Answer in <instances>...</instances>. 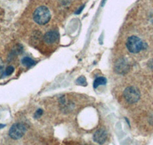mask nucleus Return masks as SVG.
Wrapping results in <instances>:
<instances>
[{"instance_id":"nucleus-6","label":"nucleus","mask_w":153,"mask_h":145,"mask_svg":"<svg viewBox=\"0 0 153 145\" xmlns=\"http://www.w3.org/2000/svg\"><path fill=\"white\" fill-rule=\"evenodd\" d=\"M59 38V34L56 31H50L44 35V41L48 44H53Z\"/></svg>"},{"instance_id":"nucleus-10","label":"nucleus","mask_w":153,"mask_h":145,"mask_svg":"<svg viewBox=\"0 0 153 145\" xmlns=\"http://www.w3.org/2000/svg\"><path fill=\"white\" fill-rule=\"evenodd\" d=\"M14 67L12 66H9L5 70V75L6 76H10L11 74H12V72H14Z\"/></svg>"},{"instance_id":"nucleus-13","label":"nucleus","mask_w":153,"mask_h":145,"mask_svg":"<svg viewBox=\"0 0 153 145\" xmlns=\"http://www.w3.org/2000/svg\"><path fill=\"white\" fill-rule=\"evenodd\" d=\"M4 127H5V124H0V128H3Z\"/></svg>"},{"instance_id":"nucleus-11","label":"nucleus","mask_w":153,"mask_h":145,"mask_svg":"<svg viewBox=\"0 0 153 145\" xmlns=\"http://www.w3.org/2000/svg\"><path fill=\"white\" fill-rule=\"evenodd\" d=\"M76 83L79 85H83V86H86V84H87V82H86V80L85 78L84 77H80L77 79V80H76Z\"/></svg>"},{"instance_id":"nucleus-8","label":"nucleus","mask_w":153,"mask_h":145,"mask_svg":"<svg viewBox=\"0 0 153 145\" xmlns=\"http://www.w3.org/2000/svg\"><path fill=\"white\" fill-rule=\"evenodd\" d=\"M22 63L24 66L25 67H32L35 64V61H34L33 59L30 58L28 57H25L22 60Z\"/></svg>"},{"instance_id":"nucleus-3","label":"nucleus","mask_w":153,"mask_h":145,"mask_svg":"<svg viewBox=\"0 0 153 145\" xmlns=\"http://www.w3.org/2000/svg\"><path fill=\"white\" fill-rule=\"evenodd\" d=\"M26 126L24 124L16 123L11 127L9 135L11 138L14 139V140H18V139H20L25 135V133L26 132Z\"/></svg>"},{"instance_id":"nucleus-5","label":"nucleus","mask_w":153,"mask_h":145,"mask_svg":"<svg viewBox=\"0 0 153 145\" xmlns=\"http://www.w3.org/2000/svg\"><path fill=\"white\" fill-rule=\"evenodd\" d=\"M107 138V132L103 128L97 130L94 135V141L99 144H103L106 142Z\"/></svg>"},{"instance_id":"nucleus-4","label":"nucleus","mask_w":153,"mask_h":145,"mask_svg":"<svg viewBox=\"0 0 153 145\" xmlns=\"http://www.w3.org/2000/svg\"><path fill=\"white\" fill-rule=\"evenodd\" d=\"M124 98L129 103H135L138 102L140 98V92L139 90L134 87H127L124 90Z\"/></svg>"},{"instance_id":"nucleus-2","label":"nucleus","mask_w":153,"mask_h":145,"mask_svg":"<svg viewBox=\"0 0 153 145\" xmlns=\"http://www.w3.org/2000/svg\"><path fill=\"white\" fill-rule=\"evenodd\" d=\"M34 21L38 24H45L50 21L51 12L46 6H40L37 8L33 14Z\"/></svg>"},{"instance_id":"nucleus-7","label":"nucleus","mask_w":153,"mask_h":145,"mask_svg":"<svg viewBox=\"0 0 153 145\" xmlns=\"http://www.w3.org/2000/svg\"><path fill=\"white\" fill-rule=\"evenodd\" d=\"M129 70V66L126 62L125 60H119L116 64L115 66V70L117 73H120V74H123L128 71Z\"/></svg>"},{"instance_id":"nucleus-9","label":"nucleus","mask_w":153,"mask_h":145,"mask_svg":"<svg viewBox=\"0 0 153 145\" xmlns=\"http://www.w3.org/2000/svg\"><path fill=\"white\" fill-rule=\"evenodd\" d=\"M106 82H107L106 79L104 77L97 78L94 82V88H97L99 86H101V85H106Z\"/></svg>"},{"instance_id":"nucleus-12","label":"nucleus","mask_w":153,"mask_h":145,"mask_svg":"<svg viewBox=\"0 0 153 145\" xmlns=\"http://www.w3.org/2000/svg\"><path fill=\"white\" fill-rule=\"evenodd\" d=\"M42 114H43V110L41 109H38V110L36 111V112L35 113V118H40L41 116L42 115Z\"/></svg>"},{"instance_id":"nucleus-1","label":"nucleus","mask_w":153,"mask_h":145,"mask_svg":"<svg viewBox=\"0 0 153 145\" xmlns=\"http://www.w3.org/2000/svg\"><path fill=\"white\" fill-rule=\"evenodd\" d=\"M146 47H147V44L136 35L129 37L126 41L127 49L129 52L133 53V54L139 53L141 50L146 49Z\"/></svg>"}]
</instances>
